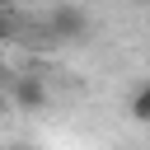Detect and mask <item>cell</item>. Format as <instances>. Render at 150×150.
<instances>
[{
  "mask_svg": "<svg viewBox=\"0 0 150 150\" xmlns=\"http://www.w3.org/2000/svg\"><path fill=\"white\" fill-rule=\"evenodd\" d=\"M47 38H52V47H75V42H84L89 38V9L84 5H75V0H66V5H56L52 14H47Z\"/></svg>",
  "mask_w": 150,
  "mask_h": 150,
  "instance_id": "1",
  "label": "cell"
},
{
  "mask_svg": "<svg viewBox=\"0 0 150 150\" xmlns=\"http://www.w3.org/2000/svg\"><path fill=\"white\" fill-rule=\"evenodd\" d=\"M9 98L23 108V112H42L47 108V98H52V89H47V80L38 75V70H14V80H9Z\"/></svg>",
  "mask_w": 150,
  "mask_h": 150,
  "instance_id": "2",
  "label": "cell"
},
{
  "mask_svg": "<svg viewBox=\"0 0 150 150\" xmlns=\"http://www.w3.org/2000/svg\"><path fill=\"white\" fill-rule=\"evenodd\" d=\"M127 117H131L136 127H150V80L136 84V94H131V103H127Z\"/></svg>",
  "mask_w": 150,
  "mask_h": 150,
  "instance_id": "3",
  "label": "cell"
},
{
  "mask_svg": "<svg viewBox=\"0 0 150 150\" xmlns=\"http://www.w3.org/2000/svg\"><path fill=\"white\" fill-rule=\"evenodd\" d=\"M14 38H19V23H14L9 5H0V42H14Z\"/></svg>",
  "mask_w": 150,
  "mask_h": 150,
  "instance_id": "4",
  "label": "cell"
},
{
  "mask_svg": "<svg viewBox=\"0 0 150 150\" xmlns=\"http://www.w3.org/2000/svg\"><path fill=\"white\" fill-rule=\"evenodd\" d=\"M9 80H14V70H9V61L0 56V89H9Z\"/></svg>",
  "mask_w": 150,
  "mask_h": 150,
  "instance_id": "5",
  "label": "cell"
},
{
  "mask_svg": "<svg viewBox=\"0 0 150 150\" xmlns=\"http://www.w3.org/2000/svg\"><path fill=\"white\" fill-rule=\"evenodd\" d=\"M9 150H33V145H9Z\"/></svg>",
  "mask_w": 150,
  "mask_h": 150,
  "instance_id": "6",
  "label": "cell"
},
{
  "mask_svg": "<svg viewBox=\"0 0 150 150\" xmlns=\"http://www.w3.org/2000/svg\"><path fill=\"white\" fill-rule=\"evenodd\" d=\"M0 5H14V0H0Z\"/></svg>",
  "mask_w": 150,
  "mask_h": 150,
  "instance_id": "7",
  "label": "cell"
}]
</instances>
